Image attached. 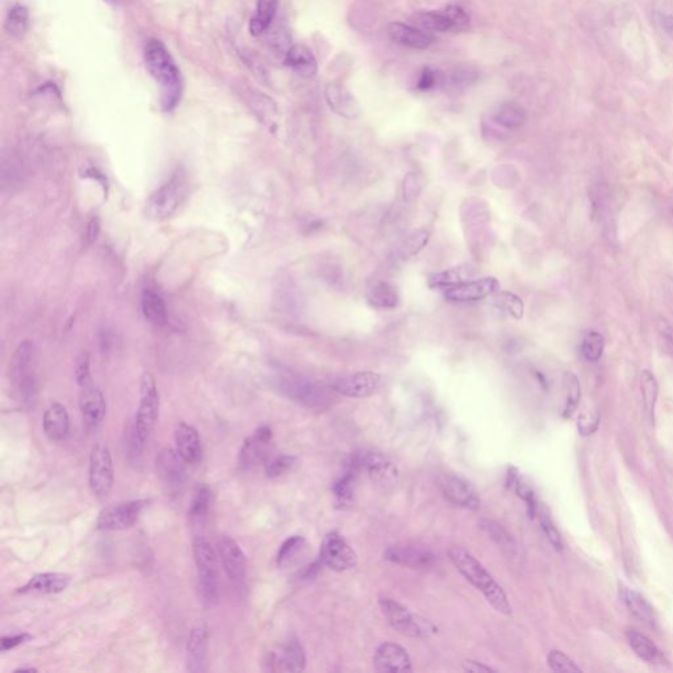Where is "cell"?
Returning <instances> with one entry per match:
<instances>
[{
	"instance_id": "obj_1",
	"label": "cell",
	"mask_w": 673,
	"mask_h": 673,
	"mask_svg": "<svg viewBox=\"0 0 673 673\" xmlns=\"http://www.w3.org/2000/svg\"><path fill=\"white\" fill-rule=\"evenodd\" d=\"M145 62L149 73L162 87V105L172 111L182 96V75L167 47L160 40H149L145 46Z\"/></svg>"
},
{
	"instance_id": "obj_2",
	"label": "cell",
	"mask_w": 673,
	"mask_h": 673,
	"mask_svg": "<svg viewBox=\"0 0 673 673\" xmlns=\"http://www.w3.org/2000/svg\"><path fill=\"white\" fill-rule=\"evenodd\" d=\"M160 400L156 379L145 372L139 384V402L135 420L129 429V454L138 458L146 445L160 417Z\"/></svg>"
},
{
	"instance_id": "obj_3",
	"label": "cell",
	"mask_w": 673,
	"mask_h": 673,
	"mask_svg": "<svg viewBox=\"0 0 673 673\" xmlns=\"http://www.w3.org/2000/svg\"><path fill=\"white\" fill-rule=\"evenodd\" d=\"M448 557L453 564L468 582L476 589H479L493 609L504 616L512 614V606L504 592L501 585L493 579L487 568L476 559L472 554L463 547H451L448 550Z\"/></svg>"
},
{
	"instance_id": "obj_4",
	"label": "cell",
	"mask_w": 673,
	"mask_h": 673,
	"mask_svg": "<svg viewBox=\"0 0 673 673\" xmlns=\"http://www.w3.org/2000/svg\"><path fill=\"white\" fill-rule=\"evenodd\" d=\"M36 362V347L31 341L20 343L10 362V380L17 399L27 409H33L38 399Z\"/></svg>"
},
{
	"instance_id": "obj_5",
	"label": "cell",
	"mask_w": 673,
	"mask_h": 673,
	"mask_svg": "<svg viewBox=\"0 0 673 673\" xmlns=\"http://www.w3.org/2000/svg\"><path fill=\"white\" fill-rule=\"evenodd\" d=\"M192 555L199 579V589L204 604L213 606L220 597V575L217 550L204 536H196L192 540Z\"/></svg>"
},
{
	"instance_id": "obj_6",
	"label": "cell",
	"mask_w": 673,
	"mask_h": 673,
	"mask_svg": "<svg viewBox=\"0 0 673 673\" xmlns=\"http://www.w3.org/2000/svg\"><path fill=\"white\" fill-rule=\"evenodd\" d=\"M188 181L182 167H178L172 172L170 179L163 183L149 196L145 212L153 220H165L172 216L179 206H182L187 196Z\"/></svg>"
},
{
	"instance_id": "obj_7",
	"label": "cell",
	"mask_w": 673,
	"mask_h": 673,
	"mask_svg": "<svg viewBox=\"0 0 673 673\" xmlns=\"http://www.w3.org/2000/svg\"><path fill=\"white\" fill-rule=\"evenodd\" d=\"M379 604L389 625L402 635L411 638H426L437 633V628L430 621L413 613L408 607L391 597H380Z\"/></svg>"
},
{
	"instance_id": "obj_8",
	"label": "cell",
	"mask_w": 673,
	"mask_h": 673,
	"mask_svg": "<svg viewBox=\"0 0 673 673\" xmlns=\"http://www.w3.org/2000/svg\"><path fill=\"white\" fill-rule=\"evenodd\" d=\"M186 464L178 451L170 447L162 448L156 457L157 476L163 491L172 499H178L186 488L188 481Z\"/></svg>"
},
{
	"instance_id": "obj_9",
	"label": "cell",
	"mask_w": 673,
	"mask_h": 673,
	"mask_svg": "<svg viewBox=\"0 0 673 673\" xmlns=\"http://www.w3.org/2000/svg\"><path fill=\"white\" fill-rule=\"evenodd\" d=\"M278 388L285 398L308 409L322 411L331 404V395L326 392V389L303 377H280L278 381Z\"/></svg>"
},
{
	"instance_id": "obj_10",
	"label": "cell",
	"mask_w": 673,
	"mask_h": 673,
	"mask_svg": "<svg viewBox=\"0 0 673 673\" xmlns=\"http://www.w3.org/2000/svg\"><path fill=\"white\" fill-rule=\"evenodd\" d=\"M114 468L109 447L104 442L92 446L89 464V484L98 499H105L114 488Z\"/></svg>"
},
{
	"instance_id": "obj_11",
	"label": "cell",
	"mask_w": 673,
	"mask_h": 673,
	"mask_svg": "<svg viewBox=\"0 0 673 673\" xmlns=\"http://www.w3.org/2000/svg\"><path fill=\"white\" fill-rule=\"evenodd\" d=\"M148 500H129L104 508L96 518V527L103 531L126 530L137 524L139 517L148 506Z\"/></svg>"
},
{
	"instance_id": "obj_12",
	"label": "cell",
	"mask_w": 673,
	"mask_h": 673,
	"mask_svg": "<svg viewBox=\"0 0 673 673\" xmlns=\"http://www.w3.org/2000/svg\"><path fill=\"white\" fill-rule=\"evenodd\" d=\"M217 554L229 582L236 588H243L248 577V558L239 542L232 536H221L217 540Z\"/></svg>"
},
{
	"instance_id": "obj_13",
	"label": "cell",
	"mask_w": 673,
	"mask_h": 673,
	"mask_svg": "<svg viewBox=\"0 0 673 673\" xmlns=\"http://www.w3.org/2000/svg\"><path fill=\"white\" fill-rule=\"evenodd\" d=\"M307 656L296 637L287 639L278 649L264 656L263 670L269 672H301L305 670Z\"/></svg>"
},
{
	"instance_id": "obj_14",
	"label": "cell",
	"mask_w": 673,
	"mask_h": 673,
	"mask_svg": "<svg viewBox=\"0 0 673 673\" xmlns=\"http://www.w3.org/2000/svg\"><path fill=\"white\" fill-rule=\"evenodd\" d=\"M413 22L426 31L447 32L463 31L469 24V16L459 6H448L441 11L418 12L413 16Z\"/></svg>"
},
{
	"instance_id": "obj_15",
	"label": "cell",
	"mask_w": 673,
	"mask_h": 673,
	"mask_svg": "<svg viewBox=\"0 0 673 673\" xmlns=\"http://www.w3.org/2000/svg\"><path fill=\"white\" fill-rule=\"evenodd\" d=\"M321 564L337 572L353 570L358 564V557L353 547L342 536L331 533L324 538L319 551Z\"/></svg>"
},
{
	"instance_id": "obj_16",
	"label": "cell",
	"mask_w": 673,
	"mask_h": 673,
	"mask_svg": "<svg viewBox=\"0 0 673 673\" xmlns=\"http://www.w3.org/2000/svg\"><path fill=\"white\" fill-rule=\"evenodd\" d=\"M384 558L398 566L411 570H432L437 564V555L432 550L416 543H400L386 551Z\"/></svg>"
},
{
	"instance_id": "obj_17",
	"label": "cell",
	"mask_w": 673,
	"mask_h": 673,
	"mask_svg": "<svg viewBox=\"0 0 673 673\" xmlns=\"http://www.w3.org/2000/svg\"><path fill=\"white\" fill-rule=\"evenodd\" d=\"M383 384V377L374 371L355 372L338 377L333 381L331 389L347 398H367L374 395Z\"/></svg>"
},
{
	"instance_id": "obj_18",
	"label": "cell",
	"mask_w": 673,
	"mask_h": 673,
	"mask_svg": "<svg viewBox=\"0 0 673 673\" xmlns=\"http://www.w3.org/2000/svg\"><path fill=\"white\" fill-rule=\"evenodd\" d=\"M273 441V432L269 426L263 425L255 432L245 438L239 453V463L242 469H251L262 464L269 455L270 445Z\"/></svg>"
},
{
	"instance_id": "obj_19",
	"label": "cell",
	"mask_w": 673,
	"mask_h": 673,
	"mask_svg": "<svg viewBox=\"0 0 673 673\" xmlns=\"http://www.w3.org/2000/svg\"><path fill=\"white\" fill-rule=\"evenodd\" d=\"M209 628L204 621H199L190 630L186 644V670L191 673L206 671V651H208Z\"/></svg>"
},
{
	"instance_id": "obj_20",
	"label": "cell",
	"mask_w": 673,
	"mask_h": 673,
	"mask_svg": "<svg viewBox=\"0 0 673 673\" xmlns=\"http://www.w3.org/2000/svg\"><path fill=\"white\" fill-rule=\"evenodd\" d=\"M500 291V285L494 278H483L478 280H468L460 285H453L447 288L445 296L450 301L455 303H467V301H479L485 297L494 295Z\"/></svg>"
},
{
	"instance_id": "obj_21",
	"label": "cell",
	"mask_w": 673,
	"mask_h": 673,
	"mask_svg": "<svg viewBox=\"0 0 673 673\" xmlns=\"http://www.w3.org/2000/svg\"><path fill=\"white\" fill-rule=\"evenodd\" d=\"M80 409L82 420L87 429H95L103 423L107 413V401L102 389L93 383L82 387Z\"/></svg>"
},
{
	"instance_id": "obj_22",
	"label": "cell",
	"mask_w": 673,
	"mask_h": 673,
	"mask_svg": "<svg viewBox=\"0 0 673 673\" xmlns=\"http://www.w3.org/2000/svg\"><path fill=\"white\" fill-rule=\"evenodd\" d=\"M374 668L377 672H411L409 653L399 644L386 642L377 647L374 655Z\"/></svg>"
},
{
	"instance_id": "obj_23",
	"label": "cell",
	"mask_w": 673,
	"mask_h": 673,
	"mask_svg": "<svg viewBox=\"0 0 673 673\" xmlns=\"http://www.w3.org/2000/svg\"><path fill=\"white\" fill-rule=\"evenodd\" d=\"M175 450L187 464H197L203 459V444L197 429L190 423H181L174 433Z\"/></svg>"
},
{
	"instance_id": "obj_24",
	"label": "cell",
	"mask_w": 673,
	"mask_h": 673,
	"mask_svg": "<svg viewBox=\"0 0 673 673\" xmlns=\"http://www.w3.org/2000/svg\"><path fill=\"white\" fill-rule=\"evenodd\" d=\"M441 490L451 504L471 511L479 509V494L466 480L455 475H446L441 479Z\"/></svg>"
},
{
	"instance_id": "obj_25",
	"label": "cell",
	"mask_w": 673,
	"mask_h": 673,
	"mask_svg": "<svg viewBox=\"0 0 673 673\" xmlns=\"http://www.w3.org/2000/svg\"><path fill=\"white\" fill-rule=\"evenodd\" d=\"M70 576L62 572H44L35 575L22 588L16 591L17 594H57L68 589Z\"/></svg>"
},
{
	"instance_id": "obj_26",
	"label": "cell",
	"mask_w": 673,
	"mask_h": 673,
	"mask_svg": "<svg viewBox=\"0 0 673 673\" xmlns=\"http://www.w3.org/2000/svg\"><path fill=\"white\" fill-rule=\"evenodd\" d=\"M43 429L49 441L63 442L70 433L69 411L66 407L59 402L52 404L44 413Z\"/></svg>"
},
{
	"instance_id": "obj_27",
	"label": "cell",
	"mask_w": 673,
	"mask_h": 673,
	"mask_svg": "<svg viewBox=\"0 0 673 673\" xmlns=\"http://www.w3.org/2000/svg\"><path fill=\"white\" fill-rule=\"evenodd\" d=\"M325 98L328 105L334 114L345 119H356L362 114L361 105L356 102L354 95L340 84H328L325 90Z\"/></svg>"
},
{
	"instance_id": "obj_28",
	"label": "cell",
	"mask_w": 673,
	"mask_h": 673,
	"mask_svg": "<svg viewBox=\"0 0 673 673\" xmlns=\"http://www.w3.org/2000/svg\"><path fill=\"white\" fill-rule=\"evenodd\" d=\"M389 38L399 44L408 46L411 49H428L434 43V36L425 32L423 29H417L411 25L402 23H392L388 25Z\"/></svg>"
},
{
	"instance_id": "obj_29",
	"label": "cell",
	"mask_w": 673,
	"mask_h": 673,
	"mask_svg": "<svg viewBox=\"0 0 673 673\" xmlns=\"http://www.w3.org/2000/svg\"><path fill=\"white\" fill-rule=\"evenodd\" d=\"M285 62L301 78H313L317 73V61L305 45L291 46L285 56Z\"/></svg>"
},
{
	"instance_id": "obj_30",
	"label": "cell",
	"mask_w": 673,
	"mask_h": 673,
	"mask_svg": "<svg viewBox=\"0 0 673 673\" xmlns=\"http://www.w3.org/2000/svg\"><path fill=\"white\" fill-rule=\"evenodd\" d=\"M359 460H361V467H365L370 478L377 484H388L398 476V471L395 466L387 458L377 453H368V454L359 455Z\"/></svg>"
},
{
	"instance_id": "obj_31",
	"label": "cell",
	"mask_w": 673,
	"mask_h": 673,
	"mask_svg": "<svg viewBox=\"0 0 673 673\" xmlns=\"http://www.w3.org/2000/svg\"><path fill=\"white\" fill-rule=\"evenodd\" d=\"M619 596L633 616L638 618L639 621L643 622L644 625H649V626L655 625L656 616H655L653 607L647 603V600L642 594L628 588H622Z\"/></svg>"
},
{
	"instance_id": "obj_32",
	"label": "cell",
	"mask_w": 673,
	"mask_h": 673,
	"mask_svg": "<svg viewBox=\"0 0 673 673\" xmlns=\"http://www.w3.org/2000/svg\"><path fill=\"white\" fill-rule=\"evenodd\" d=\"M367 301L377 309H395L400 304V294L395 285L377 282L367 291Z\"/></svg>"
},
{
	"instance_id": "obj_33",
	"label": "cell",
	"mask_w": 673,
	"mask_h": 673,
	"mask_svg": "<svg viewBox=\"0 0 673 673\" xmlns=\"http://www.w3.org/2000/svg\"><path fill=\"white\" fill-rule=\"evenodd\" d=\"M279 0H258L255 12L251 16L249 31L252 36H261L274 22Z\"/></svg>"
},
{
	"instance_id": "obj_34",
	"label": "cell",
	"mask_w": 673,
	"mask_h": 673,
	"mask_svg": "<svg viewBox=\"0 0 673 673\" xmlns=\"http://www.w3.org/2000/svg\"><path fill=\"white\" fill-rule=\"evenodd\" d=\"M213 502V493L209 487L202 485L195 492L188 509V522L191 526H202L208 517Z\"/></svg>"
},
{
	"instance_id": "obj_35",
	"label": "cell",
	"mask_w": 673,
	"mask_h": 673,
	"mask_svg": "<svg viewBox=\"0 0 673 673\" xmlns=\"http://www.w3.org/2000/svg\"><path fill=\"white\" fill-rule=\"evenodd\" d=\"M493 120L506 129H517L525 124L527 114L522 105L515 102H505L496 108Z\"/></svg>"
},
{
	"instance_id": "obj_36",
	"label": "cell",
	"mask_w": 673,
	"mask_h": 673,
	"mask_svg": "<svg viewBox=\"0 0 673 673\" xmlns=\"http://www.w3.org/2000/svg\"><path fill=\"white\" fill-rule=\"evenodd\" d=\"M141 307L144 316L154 325H163L167 319V307L160 294L145 289L141 297Z\"/></svg>"
},
{
	"instance_id": "obj_37",
	"label": "cell",
	"mask_w": 673,
	"mask_h": 673,
	"mask_svg": "<svg viewBox=\"0 0 673 673\" xmlns=\"http://www.w3.org/2000/svg\"><path fill=\"white\" fill-rule=\"evenodd\" d=\"M626 638H628L630 647L638 655L640 659L649 663H656L662 660V653L656 644L647 638L644 634L639 633L637 630H628L626 631Z\"/></svg>"
},
{
	"instance_id": "obj_38",
	"label": "cell",
	"mask_w": 673,
	"mask_h": 673,
	"mask_svg": "<svg viewBox=\"0 0 673 673\" xmlns=\"http://www.w3.org/2000/svg\"><path fill=\"white\" fill-rule=\"evenodd\" d=\"M29 27V12L22 4L13 6L7 13L4 28L8 35L15 38H22Z\"/></svg>"
},
{
	"instance_id": "obj_39",
	"label": "cell",
	"mask_w": 673,
	"mask_h": 673,
	"mask_svg": "<svg viewBox=\"0 0 673 673\" xmlns=\"http://www.w3.org/2000/svg\"><path fill=\"white\" fill-rule=\"evenodd\" d=\"M480 527L490 536L492 540L501 548L504 552L509 554V555H513L515 552V542H514L512 536L502 527L500 524L494 522V521H490V520H484L480 522Z\"/></svg>"
},
{
	"instance_id": "obj_40",
	"label": "cell",
	"mask_w": 673,
	"mask_h": 673,
	"mask_svg": "<svg viewBox=\"0 0 673 673\" xmlns=\"http://www.w3.org/2000/svg\"><path fill=\"white\" fill-rule=\"evenodd\" d=\"M640 391H642V398L644 402V408L650 416L651 421H653V414H655V405L658 400V381L655 377L651 374L650 371H643L640 375Z\"/></svg>"
},
{
	"instance_id": "obj_41",
	"label": "cell",
	"mask_w": 673,
	"mask_h": 673,
	"mask_svg": "<svg viewBox=\"0 0 673 673\" xmlns=\"http://www.w3.org/2000/svg\"><path fill=\"white\" fill-rule=\"evenodd\" d=\"M604 350L605 338L601 333L591 331L584 335L582 342V354L585 358V361H588L591 363L598 362L604 354Z\"/></svg>"
},
{
	"instance_id": "obj_42",
	"label": "cell",
	"mask_w": 673,
	"mask_h": 673,
	"mask_svg": "<svg viewBox=\"0 0 673 673\" xmlns=\"http://www.w3.org/2000/svg\"><path fill=\"white\" fill-rule=\"evenodd\" d=\"M564 389H566V402H564L563 416L570 417L576 411L582 396L580 381L575 374L572 372L564 374Z\"/></svg>"
},
{
	"instance_id": "obj_43",
	"label": "cell",
	"mask_w": 673,
	"mask_h": 673,
	"mask_svg": "<svg viewBox=\"0 0 673 673\" xmlns=\"http://www.w3.org/2000/svg\"><path fill=\"white\" fill-rule=\"evenodd\" d=\"M305 547V539L303 536H289L280 546L276 557V563L280 568H285L296 559L297 555Z\"/></svg>"
},
{
	"instance_id": "obj_44",
	"label": "cell",
	"mask_w": 673,
	"mask_h": 673,
	"mask_svg": "<svg viewBox=\"0 0 673 673\" xmlns=\"http://www.w3.org/2000/svg\"><path fill=\"white\" fill-rule=\"evenodd\" d=\"M469 270L468 266H460V267H454V269H448L446 270L444 273H438V274H434L430 276L429 279V285L430 287H453V285H460L463 282H467V271Z\"/></svg>"
},
{
	"instance_id": "obj_45",
	"label": "cell",
	"mask_w": 673,
	"mask_h": 673,
	"mask_svg": "<svg viewBox=\"0 0 673 673\" xmlns=\"http://www.w3.org/2000/svg\"><path fill=\"white\" fill-rule=\"evenodd\" d=\"M429 240H430V232L429 230L418 229V230L413 232L411 234L408 236V239H405V241L401 245V248H400L401 257L404 259H407V258H411L413 255L418 254L428 245Z\"/></svg>"
},
{
	"instance_id": "obj_46",
	"label": "cell",
	"mask_w": 673,
	"mask_h": 673,
	"mask_svg": "<svg viewBox=\"0 0 673 673\" xmlns=\"http://www.w3.org/2000/svg\"><path fill=\"white\" fill-rule=\"evenodd\" d=\"M494 303L502 312L508 313L513 319H521L524 316V303L521 297L514 295L512 292L499 291L494 297Z\"/></svg>"
},
{
	"instance_id": "obj_47",
	"label": "cell",
	"mask_w": 673,
	"mask_h": 673,
	"mask_svg": "<svg viewBox=\"0 0 673 673\" xmlns=\"http://www.w3.org/2000/svg\"><path fill=\"white\" fill-rule=\"evenodd\" d=\"M296 464L297 458L292 457V455L275 457L274 459H271L266 463V467H264L266 476L270 478V479L280 478L285 474H288L289 471H292Z\"/></svg>"
},
{
	"instance_id": "obj_48",
	"label": "cell",
	"mask_w": 673,
	"mask_h": 673,
	"mask_svg": "<svg viewBox=\"0 0 673 673\" xmlns=\"http://www.w3.org/2000/svg\"><path fill=\"white\" fill-rule=\"evenodd\" d=\"M548 665L554 672H580L582 670L576 663L561 651H550L547 656Z\"/></svg>"
},
{
	"instance_id": "obj_49",
	"label": "cell",
	"mask_w": 673,
	"mask_h": 673,
	"mask_svg": "<svg viewBox=\"0 0 673 673\" xmlns=\"http://www.w3.org/2000/svg\"><path fill=\"white\" fill-rule=\"evenodd\" d=\"M539 521H540V526L545 531V534L547 536L550 543L554 546V548L557 551L561 552L563 551V540H561V536H560L559 531L558 529L554 525L552 520L550 518V514L547 513V511L545 508H542L539 511Z\"/></svg>"
},
{
	"instance_id": "obj_50",
	"label": "cell",
	"mask_w": 673,
	"mask_h": 673,
	"mask_svg": "<svg viewBox=\"0 0 673 673\" xmlns=\"http://www.w3.org/2000/svg\"><path fill=\"white\" fill-rule=\"evenodd\" d=\"M74 375L75 380L80 384V388L92 383L91 370H90V355L89 353H80L75 363H74Z\"/></svg>"
},
{
	"instance_id": "obj_51",
	"label": "cell",
	"mask_w": 673,
	"mask_h": 673,
	"mask_svg": "<svg viewBox=\"0 0 673 673\" xmlns=\"http://www.w3.org/2000/svg\"><path fill=\"white\" fill-rule=\"evenodd\" d=\"M444 82V74L433 68H425L421 71L420 80L417 82V89L421 91H429L434 89L438 83Z\"/></svg>"
},
{
	"instance_id": "obj_52",
	"label": "cell",
	"mask_w": 673,
	"mask_h": 673,
	"mask_svg": "<svg viewBox=\"0 0 673 673\" xmlns=\"http://www.w3.org/2000/svg\"><path fill=\"white\" fill-rule=\"evenodd\" d=\"M600 423V414L597 411H584L579 417L577 428L582 435L593 434Z\"/></svg>"
},
{
	"instance_id": "obj_53",
	"label": "cell",
	"mask_w": 673,
	"mask_h": 673,
	"mask_svg": "<svg viewBox=\"0 0 673 673\" xmlns=\"http://www.w3.org/2000/svg\"><path fill=\"white\" fill-rule=\"evenodd\" d=\"M420 191H421V184H420L418 175L416 172L407 174V176L404 178V184H402L404 200L413 202L420 195Z\"/></svg>"
},
{
	"instance_id": "obj_54",
	"label": "cell",
	"mask_w": 673,
	"mask_h": 673,
	"mask_svg": "<svg viewBox=\"0 0 673 673\" xmlns=\"http://www.w3.org/2000/svg\"><path fill=\"white\" fill-rule=\"evenodd\" d=\"M447 80V83L455 87L468 86L476 80V74L469 69H457L448 75H444V80Z\"/></svg>"
},
{
	"instance_id": "obj_55",
	"label": "cell",
	"mask_w": 673,
	"mask_h": 673,
	"mask_svg": "<svg viewBox=\"0 0 673 673\" xmlns=\"http://www.w3.org/2000/svg\"><path fill=\"white\" fill-rule=\"evenodd\" d=\"M658 333L664 351L673 356V326L665 319L658 322Z\"/></svg>"
},
{
	"instance_id": "obj_56",
	"label": "cell",
	"mask_w": 673,
	"mask_h": 673,
	"mask_svg": "<svg viewBox=\"0 0 673 673\" xmlns=\"http://www.w3.org/2000/svg\"><path fill=\"white\" fill-rule=\"evenodd\" d=\"M32 639V635L28 634V633H20V634H13V635H7V637H3L0 639V651L1 652H7V651L13 650L19 646H22L24 643L29 642Z\"/></svg>"
},
{
	"instance_id": "obj_57",
	"label": "cell",
	"mask_w": 673,
	"mask_h": 673,
	"mask_svg": "<svg viewBox=\"0 0 673 673\" xmlns=\"http://www.w3.org/2000/svg\"><path fill=\"white\" fill-rule=\"evenodd\" d=\"M462 667L466 672H494V670L491 667L484 665L483 663L474 662V660H464L462 663Z\"/></svg>"
},
{
	"instance_id": "obj_58",
	"label": "cell",
	"mask_w": 673,
	"mask_h": 673,
	"mask_svg": "<svg viewBox=\"0 0 673 673\" xmlns=\"http://www.w3.org/2000/svg\"><path fill=\"white\" fill-rule=\"evenodd\" d=\"M99 234H100V220L98 217H93L87 225V240L89 242H95L98 240Z\"/></svg>"
},
{
	"instance_id": "obj_59",
	"label": "cell",
	"mask_w": 673,
	"mask_h": 673,
	"mask_svg": "<svg viewBox=\"0 0 673 673\" xmlns=\"http://www.w3.org/2000/svg\"><path fill=\"white\" fill-rule=\"evenodd\" d=\"M659 23L662 25L664 32L673 40V15L660 13L659 15Z\"/></svg>"
},
{
	"instance_id": "obj_60",
	"label": "cell",
	"mask_w": 673,
	"mask_h": 673,
	"mask_svg": "<svg viewBox=\"0 0 673 673\" xmlns=\"http://www.w3.org/2000/svg\"><path fill=\"white\" fill-rule=\"evenodd\" d=\"M37 671H38V670H37V668H35V667H19V668H16V670H15V671H13V672H15V673H19V672H29V673H32V672H37Z\"/></svg>"
},
{
	"instance_id": "obj_61",
	"label": "cell",
	"mask_w": 673,
	"mask_h": 673,
	"mask_svg": "<svg viewBox=\"0 0 673 673\" xmlns=\"http://www.w3.org/2000/svg\"><path fill=\"white\" fill-rule=\"evenodd\" d=\"M105 1H108V3H112V4H117V3H120L121 0H105Z\"/></svg>"
}]
</instances>
